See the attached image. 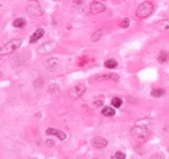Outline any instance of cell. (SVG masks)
I'll return each instance as SVG.
<instances>
[{"label": "cell", "mask_w": 169, "mask_h": 159, "mask_svg": "<svg viewBox=\"0 0 169 159\" xmlns=\"http://www.w3.org/2000/svg\"><path fill=\"white\" fill-rule=\"evenodd\" d=\"M21 45H22L21 39H12V41L7 42V45H4L2 47V50H0V55H2V56H5V55H9L12 52H14V51L17 50Z\"/></svg>", "instance_id": "2"}, {"label": "cell", "mask_w": 169, "mask_h": 159, "mask_svg": "<svg viewBox=\"0 0 169 159\" xmlns=\"http://www.w3.org/2000/svg\"><path fill=\"white\" fill-rule=\"evenodd\" d=\"M119 74L116 73H109V74H104V76H96L92 78V81L95 82H100V81H107V80H111V81H119Z\"/></svg>", "instance_id": "7"}, {"label": "cell", "mask_w": 169, "mask_h": 159, "mask_svg": "<svg viewBox=\"0 0 169 159\" xmlns=\"http://www.w3.org/2000/svg\"><path fill=\"white\" fill-rule=\"evenodd\" d=\"M104 67L108 69H115L117 67V61L115 60V59H108V60L104 61Z\"/></svg>", "instance_id": "17"}, {"label": "cell", "mask_w": 169, "mask_h": 159, "mask_svg": "<svg viewBox=\"0 0 169 159\" xmlns=\"http://www.w3.org/2000/svg\"><path fill=\"white\" fill-rule=\"evenodd\" d=\"M82 2H83V0H74V3H76V4H81Z\"/></svg>", "instance_id": "26"}, {"label": "cell", "mask_w": 169, "mask_h": 159, "mask_svg": "<svg viewBox=\"0 0 169 159\" xmlns=\"http://www.w3.org/2000/svg\"><path fill=\"white\" fill-rule=\"evenodd\" d=\"M131 134H133V137H134L135 140H138V141H144V140H146V138L148 137V130H147L146 126L135 124V125L131 128Z\"/></svg>", "instance_id": "4"}, {"label": "cell", "mask_w": 169, "mask_h": 159, "mask_svg": "<svg viewBox=\"0 0 169 159\" xmlns=\"http://www.w3.org/2000/svg\"><path fill=\"white\" fill-rule=\"evenodd\" d=\"M129 25H130V20H129L128 17H125V18L122 20V21H121V23H120V26H121V27H124V29H125V27H128Z\"/></svg>", "instance_id": "21"}, {"label": "cell", "mask_w": 169, "mask_h": 159, "mask_svg": "<svg viewBox=\"0 0 169 159\" xmlns=\"http://www.w3.org/2000/svg\"><path fill=\"white\" fill-rule=\"evenodd\" d=\"M57 47L56 42H48V43H44L43 46L39 47V54H47V52H52V51Z\"/></svg>", "instance_id": "8"}, {"label": "cell", "mask_w": 169, "mask_h": 159, "mask_svg": "<svg viewBox=\"0 0 169 159\" xmlns=\"http://www.w3.org/2000/svg\"><path fill=\"white\" fill-rule=\"evenodd\" d=\"M46 133L48 134V136H56L57 138H60V140H65V138H66V134H65L64 132H61V130H57V129H53V128L46 129Z\"/></svg>", "instance_id": "10"}, {"label": "cell", "mask_w": 169, "mask_h": 159, "mask_svg": "<svg viewBox=\"0 0 169 159\" xmlns=\"http://www.w3.org/2000/svg\"><path fill=\"white\" fill-rule=\"evenodd\" d=\"M30 159H37V158H30Z\"/></svg>", "instance_id": "27"}, {"label": "cell", "mask_w": 169, "mask_h": 159, "mask_svg": "<svg viewBox=\"0 0 169 159\" xmlns=\"http://www.w3.org/2000/svg\"><path fill=\"white\" fill-rule=\"evenodd\" d=\"M104 11H105L104 3L98 2V0L92 2L91 5H90V13L91 14H98V13H101V12H104Z\"/></svg>", "instance_id": "6"}, {"label": "cell", "mask_w": 169, "mask_h": 159, "mask_svg": "<svg viewBox=\"0 0 169 159\" xmlns=\"http://www.w3.org/2000/svg\"><path fill=\"white\" fill-rule=\"evenodd\" d=\"M50 93H55V91H59V85L57 83H51V86L48 87Z\"/></svg>", "instance_id": "23"}, {"label": "cell", "mask_w": 169, "mask_h": 159, "mask_svg": "<svg viewBox=\"0 0 169 159\" xmlns=\"http://www.w3.org/2000/svg\"><path fill=\"white\" fill-rule=\"evenodd\" d=\"M59 59H55V58H52V59H48V60L46 61V67L48 69H55V68H57L59 67Z\"/></svg>", "instance_id": "13"}, {"label": "cell", "mask_w": 169, "mask_h": 159, "mask_svg": "<svg viewBox=\"0 0 169 159\" xmlns=\"http://www.w3.org/2000/svg\"><path fill=\"white\" fill-rule=\"evenodd\" d=\"M152 13H154V5H152V3H150V2H143L135 11V16L139 20L147 18L148 16H151Z\"/></svg>", "instance_id": "1"}, {"label": "cell", "mask_w": 169, "mask_h": 159, "mask_svg": "<svg viewBox=\"0 0 169 159\" xmlns=\"http://www.w3.org/2000/svg\"><path fill=\"white\" fill-rule=\"evenodd\" d=\"M156 27L160 30V31H168L169 30V18L168 20H163L161 22H159Z\"/></svg>", "instance_id": "15"}, {"label": "cell", "mask_w": 169, "mask_h": 159, "mask_svg": "<svg viewBox=\"0 0 169 159\" xmlns=\"http://www.w3.org/2000/svg\"><path fill=\"white\" fill-rule=\"evenodd\" d=\"M169 60V52L168 51H160L159 56H158V61L160 64H164V63H167Z\"/></svg>", "instance_id": "14"}, {"label": "cell", "mask_w": 169, "mask_h": 159, "mask_svg": "<svg viewBox=\"0 0 169 159\" xmlns=\"http://www.w3.org/2000/svg\"><path fill=\"white\" fill-rule=\"evenodd\" d=\"M85 91H86V86L83 85V83H77V85H74L73 89L70 90L69 95L72 99H77V98H80Z\"/></svg>", "instance_id": "5"}, {"label": "cell", "mask_w": 169, "mask_h": 159, "mask_svg": "<svg viewBox=\"0 0 169 159\" xmlns=\"http://www.w3.org/2000/svg\"><path fill=\"white\" fill-rule=\"evenodd\" d=\"M43 35H44V30L43 29H38L34 31V34L30 37V43H37L39 39H41Z\"/></svg>", "instance_id": "11"}, {"label": "cell", "mask_w": 169, "mask_h": 159, "mask_svg": "<svg viewBox=\"0 0 169 159\" xmlns=\"http://www.w3.org/2000/svg\"><path fill=\"white\" fill-rule=\"evenodd\" d=\"M121 104H122V99H121V98L115 97L112 99V106L115 107V108H119V107H121Z\"/></svg>", "instance_id": "19"}, {"label": "cell", "mask_w": 169, "mask_h": 159, "mask_svg": "<svg viewBox=\"0 0 169 159\" xmlns=\"http://www.w3.org/2000/svg\"><path fill=\"white\" fill-rule=\"evenodd\" d=\"M125 153H122V151H117V153H115V155H113L112 158L113 159H125Z\"/></svg>", "instance_id": "22"}, {"label": "cell", "mask_w": 169, "mask_h": 159, "mask_svg": "<svg viewBox=\"0 0 169 159\" xmlns=\"http://www.w3.org/2000/svg\"><path fill=\"white\" fill-rule=\"evenodd\" d=\"M26 9H27V12H29V14L33 16V17H39V16L43 14L42 5L38 0H29V2H27Z\"/></svg>", "instance_id": "3"}, {"label": "cell", "mask_w": 169, "mask_h": 159, "mask_svg": "<svg viewBox=\"0 0 169 159\" xmlns=\"http://www.w3.org/2000/svg\"><path fill=\"white\" fill-rule=\"evenodd\" d=\"M46 145L48 146V148H53V146H55V142H53L52 140H47V141H46Z\"/></svg>", "instance_id": "25"}, {"label": "cell", "mask_w": 169, "mask_h": 159, "mask_svg": "<svg viewBox=\"0 0 169 159\" xmlns=\"http://www.w3.org/2000/svg\"><path fill=\"white\" fill-rule=\"evenodd\" d=\"M164 94H165V90H164L163 87L152 89V91H151V95H152V97H155V98H160V97H163Z\"/></svg>", "instance_id": "16"}, {"label": "cell", "mask_w": 169, "mask_h": 159, "mask_svg": "<svg viewBox=\"0 0 169 159\" xmlns=\"http://www.w3.org/2000/svg\"><path fill=\"white\" fill-rule=\"evenodd\" d=\"M150 159H164V155L161 153H156V154H154V155H152Z\"/></svg>", "instance_id": "24"}, {"label": "cell", "mask_w": 169, "mask_h": 159, "mask_svg": "<svg viewBox=\"0 0 169 159\" xmlns=\"http://www.w3.org/2000/svg\"><path fill=\"white\" fill-rule=\"evenodd\" d=\"M25 25H26V20L23 17H18V18H16L13 21V26L14 27H23Z\"/></svg>", "instance_id": "18"}, {"label": "cell", "mask_w": 169, "mask_h": 159, "mask_svg": "<svg viewBox=\"0 0 169 159\" xmlns=\"http://www.w3.org/2000/svg\"><path fill=\"white\" fill-rule=\"evenodd\" d=\"M107 140L103 137H94L92 140H91V145L94 146V148H96V149H103L107 146Z\"/></svg>", "instance_id": "9"}, {"label": "cell", "mask_w": 169, "mask_h": 159, "mask_svg": "<svg viewBox=\"0 0 169 159\" xmlns=\"http://www.w3.org/2000/svg\"><path fill=\"white\" fill-rule=\"evenodd\" d=\"M100 37H101V31H100V30H96L95 33L91 35V41H92V42H96L98 39H100Z\"/></svg>", "instance_id": "20"}, {"label": "cell", "mask_w": 169, "mask_h": 159, "mask_svg": "<svg viewBox=\"0 0 169 159\" xmlns=\"http://www.w3.org/2000/svg\"><path fill=\"white\" fill-rule=\"evenodd\" d=\"M101 115H104V116H107V117L115 116V115H116L115 107H104V108L101 110Z\"/></svg>", "instance_id": "12"}]
</instances>
